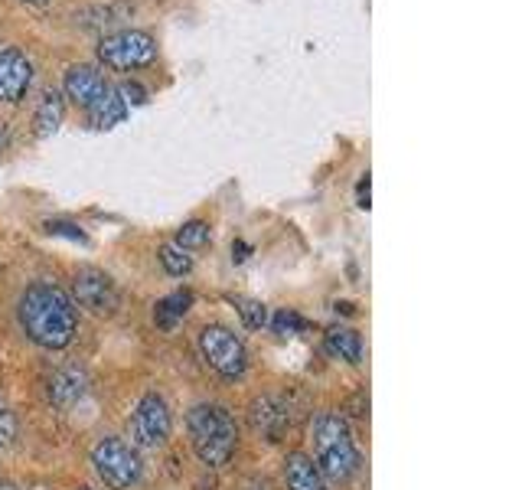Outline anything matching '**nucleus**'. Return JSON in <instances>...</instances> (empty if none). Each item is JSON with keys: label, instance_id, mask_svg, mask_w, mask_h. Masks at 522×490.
Returning <instances> with one entry per match:
<instances>
[{"label": "nucleus", "instance_id": "f257e3e1", "mask_svg": "<svg viewBox=\"0 0 522 490\" xmlns=\"http://www.w3.org/2000/svg\"><path fill=\"white\" fill-rule=\"evenodd\" d=\"M17 321L36 347L43 350H66L76 340L79 311L66 291L53 281H36L20 294Z\"/></svg>", "mask_w": 522, "mask_h": 490}, {"label": "nucleus", "instance_id": "f03ea898", "mask_svg": "<svg viewBox=\"0 0 522 490\" xmlns=\"http://www.w3.org/2000/svg\"><path fill=\"white\" fill-rule=\"evenodd\" d=\"M314 455L323 481L343 484L350 481L359 468V451L350 425L340 412H320L314 422Z\"/></svg>", "mask_w": 522, "mask_h": 490}, {"label": "nucleus", "instance_id": "7ed1b4c3", "mask_svg": "<svg viewBox=\"0 0 522 490\" xmlns=\"http://www.w3.org/2000/svg\"><path fill=\"white\" fill-rule=\"evenodd\" d=\"M186 428H190V445L196 451V458L203 464H209V468L229 464V458L235 455V441H239V428H235L229 409L196 406L190 412V419H186Z\"/></svg>", "mask_w": 522, "mask_h": 490}, {"label": "nucleus", "instance_id": "20e7f679", "mask_svg": "<svg viewBox=\"0 0 522 490\" xmlns=\"http://www.w3.org/2000/svg\"><path fill=\"white\" fill-rule=\"evenodd\" d=\"M92 464H95V474L102 477V484L111 490H128L131 484H138V477H141L138 448L121 438L98 441L92 448Z\"/></svg>", "mask_w": 522, "mask_h": 490}, {"label": "nucleus", "instance_id": "39448f33", "mask_svg": "<svg viewBox=\"0 0 522 490\" xmlns=\"http://www.w3.org/2000/svg\"><path fill=\"white\" fill-rule=\"evenodd\" d=\"M98 59H102L108 69H121V72L141 69L157 59V43L154 36L144 30H121L98 43Z\"/></svg>", "mask_w": 522, "mask_h": 490}, {"label": "nucleus", "instance_id": "423d86ee", "mask_svg": "<svg viewBox=\"0 0 522 490\" xmlns=\"http://www.w3.org/2000/svg\"><path fill=\"white\" fill-rule=\"evenodd\" d=\"M200 350L206 363L213 366L219 376L226 379H239L248 370V353H245V343L232 334L229 327L213 324V327H203L200 334Z\"/></svg>", "mask_w": 522, "mask_h": 490}, {"label": "nucleus", "instance_id": "0eeeda50", "mask_svg": "<svg viewBox=\"0 0 522 490\" xmlns=\"http://www.w3.org/2000/svg\"><path fill=\"white\" fill-rule=\"evenodd\" d=\"M170 428H173V419H170L167 399L160 396V392H147L128 422L131 445L134 448H160L170 438Z\"/></svg>", "mask_w": 522, "mask_h": 490}, {"label": "nucleus", "instance_id": "6e6552de", "mask_svg": "<svg viewBox=\"0 0 522 490\" xmlns=\"http://www.w3.org/2000/svg\"><path fill=\"white\" fill-rule=\"evenodd\" d=\"M72 294H76V301L85 311H92L95 317H115L118 314L121 294L115 288V281H111L105 272H98V268H82V272H76Z\"/></svg>", "mask_w": 522, "mask_h": 490}, {"label": "nucleus", "instance_id": "1a4fd4ad", "mask_svg": "<svg viewBox=\"0 0 522 490\" xmlns=\"http://www.w3.org/2000/svg\"><path fill=\"white\" fill-rule=\"evenodd\" d=\"M33 82L30 59L17 53V49H4L0 53V102H20Z\"/></svg>", "mask_w": 522, "mask_h": 490}, {"label": "nucleus", "instance_id": "9d476101", "mask_svg": "<svg viewBox=\"0 0 522 490\" xmlns=\"http://www.w3.org/2000/svg\"><path fill=\"white\" fill-rule=\"evenodd\" d=\"M62 89H66V98H69L72 105H79V108H85V112H89V105L108 89V85H105L102 72H98V69H92V66H72L66 72V82H62Z\"/></svg>", "mask_w": 522, "mask_h": 490}, {"label": "nucleus", "instance_id": "9b49d317", "mask_svg": "<svg viewBox=\"0 0 522 490\" xmlns=\"http://www.w3.org/2000/svg\"><path fill=\"white\" fill-rule=\"evenodd\" d=\"M284 484H288V490H330L314 458L304 455V451H294L284 461Z\"/></svg>", "mask_w": 522, "mask_h": 490}, {"label": "nucleus", "instance_id": "f8f14e48", "mask_svg": "<svg viewBox=\"0 0 522 490\" xmlns=\"http://www.w3.org/2000/svg\"><path fill=\"white\" fill-rule=\"evenodd\" d=\"M85 389H89V379H85V373L76 370V366H62V370H56L53 379H49V399H53L59 409L76 406L85 396Z\"/></svg>", "mask_w": 522, "mask_h": 490}, {"label": "nucleus", "instance_id": "ddd939ff", "mask_svg": "<svg viewBox=\"0 0 522 490\" xmlns=\"http://www.w3.org/2000/svg\"><path fill=\"white\" fill-rule=\"evenodd\" d=\"M124 115H128V105L121 102L118 89H105V92L98 95L95 102L89 105L92 128H98V131H111L115 125H121Z\"/></svg>", "mask_w": 522, "mask_h": 490}, {"label": "nucleus", "instance_id": "4468645a", "mask_svg": "<svg viewBox=\"0 0 522 490\" xmlns=\"http://www.w3.org/2000/svg\"><path fill=\"white\" fill-rule=\"evenodd\" d=\"M62 118H66V98H62V92H56V89L46 92L40 108H36V118H33L36 134H40V138H53L62 125Z\"/></svg>", "mask_w": 522, "mask_h": 490}, {"label": "nucleus", "instance_id": "2eb2a0df", "mask_svg": "<svg viewBox=\"0 0 522 490\" xmlns=\"http://www.w3.org/2000/svg\"><path fill=\"white\" fill-rule=\"evenodd\" d=\"M193 308V291H173L167 294L164 301H157V308H154V321L157 327H164V330H173L186 314H190Z\"/></svg>", "mask_w": 522, "mask_h": 490}, {"label": "nucleus", "instance_id": "dca6fc26", "mask_svg": "<svg viewBox=\"0 0 522 490\" xmlns=\"http://www.w3.org/2000/svg\"><path fill=\"white\" fill-rule=\"evenodd\" d=\"M252 419L258 432H265L271 441H278V435L284 432V425L291 422V412H284L281 406H275V399H258L252 406Z\"/></svg>", "mask_w": 522, "mask_h": 490}, {"label": "nucleus", "instance_id": "f3484780", "mask_svg": "<svg viewBox=\"0 0 522 490\" xmlns=\"http://www.w3.org/2000/svg\"><path fill=\"white\" fill-rule=\"evenodd\" d=\"M327 350L346 363H359L363 360V337L350 327H330L327 330Z\"/></svg>", "mask_w": 522, "mask_h": 490}, {"label": "nucleus", "instance_id": "a211bd4d", "mask_svg": "<svg viewBox=\"0 0 522 490\" xmlns=\"http://www.w3.org/2000/svg\"><path fill=\"white\" fill-rule=\"evenodd\" d=\"M160 265H164V272L173 275V278H183V275H190L193 272V255L180 249L177 242H170L160 249Z\"/></svg>", "mask_w": 522, "mask_h": 490}, {"label": "nucleus", "instance_id": "6ab92c4d", "mask_svg": "<svg viewBox=\"0 0 522 490\" xmlns=\"http://www.w3.org/2000/svg\"><path fill=\"white\" fill-rule=\"evenodd\" d=\"M229 301L235 304V311H239L242 324L248 330H261L268 324V311H265V304L261 301H255V298H229Z\"/></svg>", "mask_w": 522, "mask_h": 490}, {"label": "nucleus", "instance_id": "aec40b11", "mask_svg": "<svg viewBox=\"0 0 522 490\" xmlns=\"http://www.w3.org/2000/svg\"><path fill=\"white\" fill-rule=\"evenodd\" d=\"M209 242V226L203 223V219H193V223H183L180 232H177V245L180 249H203V245Z\"/></svg>", "mask_w": 522, "mask_h": 490}, {"label": "nucleus", "instance_id": "412c9836", "mask_svg": "<svg viewBox=\"0 0 522 490\" xmlns=\"http://www.w3.org/2000/svg\"><path fill=\"white\" fill-rule=\"evenodd\" d=\"M307 321L297 311H278L275 314V330L278 334H297V330H304Z\"/></svg>", "mask_w": 522, "mask_h": 490}, {"label": "nucleus", "instance_id": "4be33fe9", "mask_svg": "<svg viewBox=\"0 0 522 490\" xmlns=\"http://www.w3.org/2000/svg\"><path fill=\"white\" fill-rule=\"evenodd\" d=\"M46 232L49 236H66V239H72V242H89V236H85V232L79 229V226H72V223H59V219H49L46 223Z\"/></svg>", "mask_w": 522, "mask_h": 490}, {"label": "nucleus", "instance_id": "5701e85b", "mask_svg": "<svg viewBox=\"0 0 522 490\" xmlns=\"http://www.w3.org/2000/svg\"><path fill=\"white\" fill-rule=\"evenodd\" d=\"M17 438V415L10 409H0V448H7Z\"/></svg>", "mask_w": 522, "mask_h": 490}, {"label": "nucleus", "instance_id": "b1692460", "mask_svg": "<svg viewBox=\"0 0 522 490\" xmlns=\"http://www.w3.org/2000/svg\"><path fill=\"white\" fill-rule=\"evenodd\" d=\"M118 95H121L124 105H144L147 102V89H144V85H138V82H121Z\"/></svg>", "mask_w": 522, "mask_h": 490}, {"label": "nucleus", "instance_id": "393cba45", "mask_svg": "<svg viewBox=\"0 0 522 490\" xmlns=\"http://www.w3.org/2000/svg\"><path fill=\"white\" fill-rule=\"evenodd\" d=\"M372 200V177L369 174H363L359 177V183H356V203H359V210H369V203Z\"/></svg>", "mask_w": 522, "mask_h": 490}, {"label": "nucleus", "instance_id": "a878e982", "mask_svg": "<svg viewBox=\"0 0 522 490\" xmlns=\"http://www.w3.org/2000/svg\"><path fill=\"white\" fill-rule=\"evenodd\" d=\"M248 252H252V245H245V242H235V245H232V259H235V262H245Z\"/></svg>", "mask_w": 522, "mask_h": 490}, {"label": "nucleus", "instance_id": "bb28decb", "mask_svg": "<svg viewBox=\"0 0 522 490\" xmlns=\"http://www.w3.org/2000/svg\"><path fill=\"white\" fill-rule=\"evenodd\" d=\"M7 144H10V131L4 121H0V151H7Z\"/></svg>", "mask_w": 522, "mask_h": 490}, {"label": "nucleus", "instance_id": "cd10ccee", "mask_svg": "<svg viewBox=\"0 0 522 490\" xmlns=\"http://www.w3.org/2000/svg\"><path fill=\"white\" fill-rule=\"evenodd\" d=\"M0 490H23V487L14 484V481H7V477H0Z\"/></svg>", "mask_w": 522, "mask_h": 490}, {"label": "nucleus", "instance_id": "c85d7f7f", "mask_svg": "<svg viewBox=\"0 0 522 490\" xmlns=\"http://www.w3.org/2000/svg\"><path fill=\"white\" fill-rule=\"evenodd\" d=\"M30 4H43V0H30Z\"/></svg>", "mask_w": 522, "mask_h": 490}, {"label": "nucleus", "instance_id": "c756f323", "mask_svg": "<svg viewBox=\"0 0 522 490\" xmlns=\"http://www.w3.org/2000/svg\"><path fill=\"white\" fill-rule=\"evenodd\" d=\"M82 490H89V487H82Z\"/></svg>", "mask_w": 522, "mask_h": 490}]
</instances>
